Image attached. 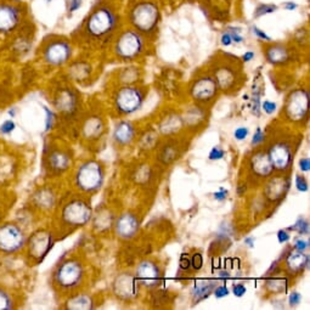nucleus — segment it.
I'll return each mask as SVG.
<instances>
[{"label":"nucleus","instance_id":"nucleus-12","mask_svg":"<svg viewBox=\"0 0 310 310\" xmlns=\"http://www.w3.org/2000/svg\"><path fill=\"white\" fill-rule=\"evenodd\" d=\"M135 277L139 284L144 285L147 288L157 287L162 282V271L156 263L151 261H144L136 266Z\"/></svg>","mask_w":310,"mask_h":310},{"label":"nucleus","instance_id":"nucleus-43","mask_svg":"<svg viewBox=\"0 0 310 310\" xmlns=\"http://www.w3.org/2000/svg\"><path fill=\"white\" fill-rule=\"evenodd\" d=\"M308 247H309V242L304 241V240H297V241L294 242V249H297V251L304 252L307 248H308Z\"/></svg>","mask_w":310,"mask_h":310},{"label":"nucleus","instance_id":"nucleus-34","mask_svg":"<svg viewBox=\"0 0 310 310\" xmlns=\"http://www.w3.org/2000/svg\"><path fill=\"white\" fill-rule=\"evenodd\" d=\"M203 266V259H202V256L199 253H195L194 257L191 259V266L194 267L195 270H199Z\"/></svg>","mask_w":310,"mask_h":310},{"label":"nucleus","instance_id":"nucleus-4","mask_svg":"<svg viewBox=\"0 0 310 310\" xmlns=\"http://www.w3.org/2000/svg\"><path fill=\"white\" fill-rule=\"evenodd\" d=\"M145 42L141 34L133 29H127L116 42V54L122 60H134L144 52Z\"/></svg>","mask_w":310,"mask_h":310},{"label":"nucleus","instance_id":"nucleus-24","mask_svg":"<svg viewBox=\"0 0 310 310\" xmlns=\"http://www.w3.org/2000/svg\"><path fill=\"white\" fill-rule=\"evenodd\" d=\"M71 158L64 151H54L49 156V166L52 171L64 172L68 168Z\"/></svg>","mask_w":310,"mask_h":310},{"label":"nucleus","instance_id":"nucleus-2","mask_svg":"<svg viewBox=\"0 0 310 310\" xmlns=\"http://www.w3.org/2000/svg\"><path fill=\"white\" fill-rule=\"evenodd\" d=\"M104 179V167L96 161H87L77 171L76 185L84 192H95L101 187Z\"/></svg>","mask_w":310,"mask_h":310},{"label":"nucleus","instance_id":"nucleus-35","mask_svg":"<svg viewBox=\"0 0 310 310\" xmlns=\"http://www.w3.org/2000/svg\"><path fill=\"white\" fill-rule=\"evenodd\" d=\"M266 140V135H264L263 132H262L261 128L257 129L256 134H254L253 139H252V146H257V145L262 144V142Z\"/></svg>","mask_w":310,"mask_h":310},{"label":"nucleus","instance_id":"nucleus-20","mask_svg":"<svg viewBox=\"0 0 310 310\" xmlns=\"http://www.w3.org/2000/svg\"><path fill=\"white\" fill-rule=\"evenodd\" d=\"M214 79H216L218 88L221 90H230L234 88V86L237 82L236 69L232 66H219L214 71Z\"/></svg>","mask_w":310,"mask_h":310},{"label":"nucleus","instance_id":"nucleus-14","mask_svg":"<svg viewBox=\"0 0 310 310\" xmlns=\"http://www.w3.org/2000/svg\"><path fill=\"white\" fill-rule=\"evenodd\" d=\"M71 56V46L66 42L57 41L49 44L44 51V59L52 66L64 65Z\"/></svg>","mask_w":310,"mask_h":310},{"label":"nucleus","instance_id":"nucleus-7","mask_svg":"<svg viewBox=\"0 0 310 310\" xmlns=\"http://www.w3.org/2000/svg\"><path fill=\"white\" fill-rule=\"evenodd\" d=\"M145 92L136 87H124L114 96V107L119 114H132L142 106Z\"/></svg>","mask_w":310,"mask_h":310},{"label":"nucleus","instance_id":"nucleus-19","mask_svg":"<svg viewBox=\"0 0 310 310\" xmlns=\"http://www.w3.org/2000/svg\"><path fill=\"white\" fill-rule=\"evenodd\" d=\"M19 11L16 7L7 4L0 5V32L7 33L19 24Z\"/></svg>","mask_w":310,"mask_h":310},{"label":"nucleus","instance_id":"nucleus-47","mask_svg":"<svg viewBox=\"0 0 310 310\" xmlns=\"http://www.w3.org/2000/svg\"><path fill=\"white\" fill-rule=\"evenodd\" d=\"M81 6H82V0H69L68 11L74 12L76 10H78Z\"/></svg>","mask_w":310,"mask_h":310},{"label":"nucleus","instance_id":"nucleus-49","mask_svg":"<svg viewBox=\"0 0 310 310\" xmlns=\"http://www.w3.org/2000/svg\"><path fill=\"white\" fill-rule=\"evenodd\" d=\"M226 196H227V191L224 189H221L218 192L214 194V199H216L217 201H224V199H226Z\"/></svg>","mask_w":310,"mask_h":310},{"label":"nucleus","instance_id":"nucleus-29","mask_svg":"<svg viewBox=\"0 0 310 310\" xmlns=\"http://www.w3.org/2000/svg\"><path fill=\"white\" fill-rule=\"evenodd\" d=\"M12 308L11 297L9 296L7 292L0 288V310H7Z\"/></svg>","mask_w":310,"mask_h":310},{"label":"nucleus","instance_id":"nucleus-13","mask_svg":"<svg viewBox=\"0 0 310 310\" xmlns=\"http://www.w3.org/2000/svg\"><path fill=\"white\" fill-rule=\"evenodd\" d=\"M249 171L256 179L266 180L272 176L274 167L266 151L258 150L252 155L249 158Z\"/></svg>","mask_w":310,"mask_h":310},{"label":"nucleus","instance_id":"nucleus-46","mask_svg":"<svg viewBox=\"0 0 310 310\" xmlns=\"http://www.w3.org/2000/svg\"><path fill=\"white\" fill-rule=\"evenodd\" d=\"M299 168L303 172H309L310 169V159L308 157H303V158L299 161Z\"/></svg>","mask_w":310,"mask_h":310},{"label":"nucleus","instance_id":"nucleus-36","mask_svg":"<svg viewBox=\"0 0 310 310\" xmlns=\"http://www.w3.org/2000/svg\"><path fill=\"white\" fill-rule=\"evenodd\" d=\"M15 129V123L12 121H5L4 123L1 124V127H0V132H1L2 134H10L12 133Z\"/></svg>","mask_w":310,"mask_h":310},{"label":"nucleus","instance_id":"nucleus-41","mask_svg":"<svg viewBox=\"0 0 310 310\" xmlns=\"http://www.w3.org/2000/svg\"><path fill=\"white\" fill-rule=\"evenodd\" d=\"M214 296L217 297V298H222V297L227 296L229 294V289L226 288V287L224 286V285H221V286L217 287L216 289H214Z\"/></svg>","mask_w":310,"mask_h":310},{"label":"nucleus","instance_id":"nucleus-16","mask_svg":"<svg viewBox=\"0 0 310 310\" xmlns=\"http://www.w3.org/2000/svg\"><path fill=\"white\" fill-rule=\"evenodd\" d=\"M289 189V179L285 176H277L269 179L264 187V194L270 201H280L286 196Z\"/></svg>","mask_w":310,"mask_h":310},{"label":"nucleus","instance_id":"nucleus-22","mask_svg":"<svg viewBox=\"0 0 310 310\" xmlns=\"http://www.w3.org/2000/svg\"><path fill=\"white\" fill-rule=\"evenodd\" d=\"M135 136V129L133 124L129 123V122H121V123L117 124V127L114 128L113 133V139L116 140V142L121 145H128L133 141Z\"/></svg>","mask_w":310,"mask_h":310},{"label":"nucleus","instance_id":"nucleus-33","mask_svg":"<svg viewBox=\"0 0 310 310\" xmlns=\"http://www.w3.org/2000/svg\"><path fill=\"white\" fill-rule=\"evenodd\" d=\"M224 155H225L224 150H221V147L216 146L212 149L211 152H209V159H212V161H214V159H216V161L217 159H221L222 157H224Z\"/></svg>","mask_w":310,"mask_h":310},{"label":"nucleus","instance_id":"nucleus-44","mask_svg":"<svg viewBox=\"0 0 310 310\" xmlns=\"http://www.w3.org/2000/svg\"><path fill=\"white\" fill-rule=\"evenodd\" d=\"M190 266H191V261L187 256H182L181 259H180V269L181 270H189Z\"/></svg>","mask_w":310,"mask_h":310},{"label":"nucleus","instance_id":"nucleus-25","mask_svg":"<svg viewBox=\"0 0 310 310\" xmlns=\"http://www.w3.org/2000/svg\"><path fill=\"white\" fill-rule=\"evenodd\" d=\"M104 132V123L97 117H91L83 127V134L87 139H97Z\"/></svg>","mask_w":310,"mask_h":310},{"label":"nucleus","instance_id":"nucleus-26","mask_svg":"<svg viewBox=\"0 0 310 310\" xmlns=\"http://www.w3.org/2000/svg\"><path fill=\"white\" fill-rule=\"evenodd\" d=\"M214 286L216 285L212 281H199L195 284L194 286V291H192V294L195 297V302H199L201 299L207 298L208 294L213 291Z\"/></svg>","mask_w":310,"mask_h":310},{"label":"nucleus","instance_id":"nucleus-48","mask_svg":"<svg viewBox=\"0 0 310 310\" xmlns=\"http://www.w3.org/2000/svg\"><path fill=\"white\" fill-rule=\"evenodd\" d=\"M253 33H256L257 37H258V38H261V39H263V41H266V42L271 41V39H270V37H267L266 34L264 33L263 31H262V29L258 28V27H253Z\"/></svg>","mask_w":310,"mask_h":310},{"label":"nucleus","instance_id":"nucleus-10","mask_svg":"<svg viewBox=\"0 0 310 310\" xmlns=\"http://www.w3.org/2000/svg\"><path fill=\"white\" fill-rule=\"evenodd\" d=\"M26 237L21 227L7 222L0 226V252L15 253L24 246Z\"/></svg>","mask_w":310,"mask_h":310},{"label":"nucleus","instance_id":"nucleus-27","mask_svg":"<svg viewBox=\"0 0 310 310\" xmlns=\"http://www.w3.org/2000/svg\"><path fill=\"white\" fill-rule=\"evenodd\" d=\"M92 301L87 294H78L74 296L67 302V309L73 310H83V309H91Z\"/></svg>","mask_w":310,"mask_h":310},{"label":"nucleus","instance_id":"nucleus-39","mask_svg":"<svg viewBox=\"0 0 310 310\" xmlns=\"http://www.w3.org/2000/svg\"><path fill=\"white\" fill-rule=\"evenodd\" d=\"M229 33H230V37H231L232 42H235V43H242V41H244V38H242V36H241V34H240L239 29L230 28V29H229Z\"/></svg>","mask_w":310,"mask_h":310},{"label":"nucleus","instance_id":"nucleus-45","mask_svg":"<svg viewBox=\"0 0 310 310\" xmlns=\"http://www.w3.org/2000/svg\"><path fill=\"white\" fill-rule=\"evenodd\" d=\"M289 237H291L287 231H285V230H280V231L277 232V239H279L280 244H286L289 240Z\"/></svg>","mask_w":310,"mask_h":310},{"label":"nucleus","instance_id":"nucleus-51","mask_svg":"<svg viewBox=\"0 0 310 310\" xmlns=\"http://www.w3.org/2000/svg\"><path fill=\"white\" fill-rule=\"evenodd\" d=\"M254 57V52L253 51H247L244 52V55L242 56V61L244 62H249Z\"/></svg>","mask_w":310,"mask_h":310},{"label":"nucleus","instance_id":"nucleus-38","mask_svg":"<svg viewBox=\"0 0 310 310\" xmlns=\"http://www.w3.org/2000/svg\"><path fill=\"white\" fill-rule=\"evenodd\" d=\"M302 301V294L298 293V292H293V293H291V296H289V306L291 307H296L298 306L299 303H301Z\"/></svg>","mask_w":310,"mask_h":310},{"label":"nucleus","instance_id":"nucleus-53","mask_svg":"<svg viewBox=\"0 0 310 310\" xmlns=\"http://www.w3.org/2000/svg\"><path fill=\"white\" fill-rule=\"evenodd\" d=\"M296 7H297V4H294L293 1H288V2H286V4H285V9L288 10V11H293V10L296 9Z\"/></svg>","mask_w":310,"mask_h":310},{"label":"nucleus","instance_id":"nucleus-21","mask_svg":"<svg viewBox=\"0 0 310 310\" xmlns=\"http://www.w3.org/2000/svg\"><path fill=\"white\" fill-rule=\"evenodd\" d=\"M309 264V257L304 252L292 251L286 257V267L292 274H299L304 271Z\"/></svg>","mask_w":310,"mask_h":310},{"label":"nucleus","instance_id":"nucleus-37","mask_svg":"<svg viewBox=\"0 0 310 310\" xmlns=\"http://www.w3.org/2000/svg\"><path fill=\"white\" fill-rule=\"evenodd\" d=\"M247 135H248V129L244 128V127H241V128H237L236 131H235V133H234L235 139L240 140V141H241V140H244V139H246Z\"/></svg>","mask_w":310,"mask_h":310},{"label":"nucleus","instance_id":"nucleus-55","mask_svg":"<svg viewBox=\"0 0 310 310\" xmlns=\"http://www.w3.org/2000/svg\"><path fill=\"white\" fill-rule=\"evenodd\" d=\"M44 1H46V2H50V1H52V0H44Z\"/></svg>","mask_w":310,"mask_h":310},{"label":"nucleus","instance_id":"nucleus-30","mask_svg":"<svg viewBox=\"0 0 310 310\" xmlns=\"http://www.w3.org/2000/svg\"><path fill=\"white\" fill-rule=\"evenodd\" d=\"M275 10H277L276 5L264 4V5H261V6L257 7L254 15H256V17H261V16H263V15H267V14H271V12H275Z\"/></svg>","mask_w":310,"mask_h":310},{"label":"nucleus","instance_id":"nucleus-15","mask_svg":"<svg viewBox=\"0 0 310 310\" xmlns=\"http://www.w3.org/2000/svg\"><path fill=\"white\" fill-rule=\"evenodd\" d=\"M51 247L52 236L46 231L36 232L29 240V254H32V257H34L38 262L43 261Z\"/></svg>","mask_w":310,"mask_h":310},{"label":"nucleus","instance_id":"nucleus-42","mask_svg":"<svg viewBox=\"0 0 310 310\" xmlns=\"http://www.w3.org/2000/svg\"><path fill=\"white\" fill-rule=\"evenodd\" d=\"M263 110L264 112H266L267 114H272L275 111H276V104L271 101H264Z\"/></svg>","mask_w":310,"mask_h":310},{"label":"nucleus","instance_id":"nucleus-1","mask_svg":"<svg viewBox=\"0 0 310 310\" xmlns=\"http://www.w3.org/2000/svg\"><path fill=\"white\" fill-rule=\"evenodd\" d=\"M132 23L141 33H152L159 22V7L152 1H140L131 15Z\"/></svg>","mask_w":310,"mask_h":310},{"label":"nucleus","instance_id":"nucleus-31","mask_svg":"<svg viewBox=\"0 0 310 310\" xmlns=\"http://www.w3.org/2000/svg\"><path fill=\"white\" fill-rule=\"evenodd\" d=\"M291 230H297V231L299 232V234H303V235H307L309 232V225H308V221H304L303 218L298 219V221L296 222V224L293 225V226L291 227Z\"/></svg>","mask_w":310,"mask_h":310},{"label":"nucleus","instance_id":"nucleus-9","mask_svg":"<svg viewBox=\"0 0 310 310\" xmlns=\"http://www.w3.org/2000/svg\"><path fill=\"white\" fill-rule=\"evenodd\" d=\"M267 155L270 157L274 169L279 172L288 171L293 162V146L287 140H276L269 147Z\"/></svg>","mask_w":310,"mask_h":310},{"label":"nucleus","instance_id":"nucleus-32","mask_svg":"<svg viewBox=\"0 0 310 310\" xmlns=\"http://www.w3.org/2000/svg\"><path fill=\"white\" fill-rule=\"evenodd\" d=\"M296 186L299 191H308V182H307V179L303 176H296Z\"/></svg>","mask_w":310,"mask_h":310},{"label":"nucleus","instance_id":"nucleus-17","mask_svg":"<svg viewBox=\"0 0 310 310\" xmlns=\"http://www.w3.org/2000/svg\"><path fill=\"white\" fill-rule=\"evenodd\" d=\"M139 219L134 214H122V216H119V218H117L116 224H114V230H116L117 236L123 240L132 239L139 230Z\"/></svg>","mask_w":310,"mask_h":310},{"label":"nucleus","instance_id":"nucleus-40","mask_svg":"<svg viewBox=\"0 0 310 310\" xmlns=\"http://www.w3.org/2000/svg\"><path fill=\"white\" fill-rule=\"evenodd\" d=\"M246 287H244V285L242 284H237V285H234V287H232V292H234V294L236 297H242L244 293H246Z\"/></svg>","mask_w":310,"mask_h":310},{"label":"nucleus","instance_id":"nucleus-6","mask_svg":"<svg viewBox=\"0 0 310 310\" xmlns=\"http://www.w3.org/2000/svg\"><path fill=\"white\" fill-rule=\"evenodd\" d=\"M309 111V92L306 89L299 88L293 90L287 96L285 105V114L291 122H302L308 118Z\"/></svg>","mask_w":310,"mask_h":310},{"label":"nucleus","instance_id":"nucleus-50","mask_svg":"<svg viewBox=\"0 0 310 310\" xmlns=\"http://www.w3.org/2000/svg\"><path fill=\"white\" fill-rule=\"evenodd\" d=\"M221 44L225 45V46H229V45L232 44V39L230 37L229 32H226V33H224L221 36Z\"/></svg>","mask_w":310,"mask_h":310},{"label":"nucleus","instance_id":"nucleus-8","mask_svg":"<svg viewBox=\"0 0 310 310\" xmlns=\"http://www.w3.org/2000/svg\"><path fill=\"white\" fill-rule=\"evenodd\" d=\"M91 218V208L83 199H72L61 212V219L66 225L72 227H81L88 224Z\"/></svg>","mask_w":310,"mask_h":310},{"label":"nucleus","instance_id":"nucleus-5","mask_svg":"<svg viewBox=\"0 0 310 310\" xmlns=\"http://www.w3.org/2000/svg\"><path fill=\"white\" fill-rule=\"evenodd\" d=\"M84 276L83 266L78 261L68 259L61 263L55 271L54 279L57 286L64 289H72L78 286Z\"/></svg>","mask_w":310,"mask_h":310},{"label":"nucleus","instance_id":"nucleus-18","mask_svg":"<svg viewBox=\"0 0 310 310\" xmlns=\"http://www.w3.org/2000/svg\"><path fill=\"white\" fill-rule=\"evenodd\" d=\"M139 281L136 277L129 274L119 275L114 281V292L122 298H133L137 293V285Z\"/></svg>","mask_w":310,"mask_h":310},{"label":"nucleus","instance_id":"nucleus-28","mask_svg":"<svg viewBox=\"0 0 310 310\" xmlns=\"http://www.w3.org/2000/svg\"><path fill=\"white\" fill-rule=\"evenodd\" d=\"M57 101H59V107L62 110H71L72 107L74 106V104H76V97H74V95L72 94L71 91H68V90H65V91H62L61 94H60V97L57 99Z\"/></svg>","mask_w":310,"mask_h":310},{"label":"nucleus","instance_id":"nucleus-52","mask_svg":"<svg viewBox=\"0 0 310 310\" xmlns=\"http://www.w3.org/2000/svg\"><path fill=\"white\" fill-rule=\"evenodd\" d=\"M45 112H46L47 114V119H46V129H49L50 127H51V122H52V113L51 112H49V110L45 109Z\"/></svg>","mask_w":310,"mask_h":310},{"label":"nucleus","instance_id":"nucleus-3","mask_svg":"<svg viewBox=\"0 0 310 310\" xmlns=\"http://www.w3.org/2000/svg\"><path fill=\"white\" fill-rule=\"evenodd\" d=\"M117 17L109 7H100L90 15L87 22V32L94 38H104L113 32Z\"/></svg>","mask_w":310,"mask_h":310},{"label":"nucleus","instance_id":"nucleus-54","mask_svg":"<svg viewBox=\"0 0 310 310\" xmlns=\"http://www.w3.org/2000/svg\"><path fill=\"white\" fill-rule=\"evenodd\" d=\"M244 244H248L249 247H253V244H254V240L252 239V237H247V239L244 240Z\"/></svg>","mask_w":310,"mask_h":310},{"label":"nucleus","instance_id":"nucleus-23","mask_svg":"<svg viewBox=\"0 0 310 310\" xmlns=\"http://www.w3.org/2000/svg\"><path fill=\"white\" fill-rule=\"evenodd\" d=\"M266 59L272 65H282L289 60V52L282 45H272L267 47Z\"/></svg>","mask_w":310,"mask_h":310},{"label":"nucleus","instance_id":"nucleus-11","mask_svg":"<svg viewBox=\"0 0 310 310\" xmlns=\"http://www.w3.org/2000/svg\"><path fill=\"white\" fill-rule=\"evenodd\" d=\"M218 89L216 79L207 76L196 79L192 83L190 92H191V96L195 101L199 102V104H207L217 96Z\"/></svg>","mask_w":310,"mask_h":310}]
</instances>
